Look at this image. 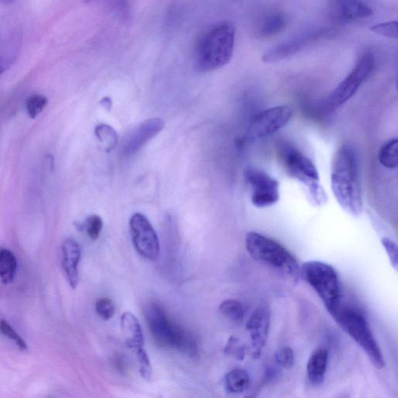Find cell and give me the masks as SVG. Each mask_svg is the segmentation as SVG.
<instances>
[{"label":"cell","mask_w":398,"mask_h":398,"mask_svg":"<svg viewBox=\"0 0 398 398\" xmlns=\"http://www.w3.org/2000/svg\"><path fill=\"white\" fill-rule=\"evenodd\" d=\"M332 189L337 202L350 215L358 217L363 212L358 164L354 147L344 144L335 152L331 173Z\"/></svg>","instance_id":"obj_1"},{"label":"cell","mask_w":398,"mask_h":398,"mask_svg":"<svg viewBox=\"0 0 398 398\" xmlns=\"http://www.w3.org/2000/svg\"><path fill=\"white\" fill-rule=\"evenodd\" d=\"M236 28L233 23L221 21L199 35L194 50L196 70L210 73L224 67L234 55Z\"/></svg>","instance_id":"obj_2"},{"label":"cell","mask_w":398,"mask_h":398,"mask_svg":"<svg viewBox=\"0 0 398 398\" xmlns=\"http://www.w3.org/2000/svg\"><path fill=\"white\" fill-rule=\"evenodd\" d=\"M143 313L152 339L159 347L175 349L191 358L198 356V344L194 334L173 322L162 305L147 303Z\"/></svg>","instance_id":"obj_3"},{"label":"cell","mask_w":398,"mask_h":398,"mask_svg":"<svg viewBox=\"0 0 398 398\" xmlns=\"http://www.w3.org/2000/svg\"><path fill=\"white\" fill-rule=\"evenodd\" d=\"M245 247L250 256L258 263L297 281L301 267L295 257L281 243L261 234L251 231L245 236Z\"/></svg>","instance_id":"obj_4"},{"label":"cell","mask_w":398,"mask_h":398,"mask_svg":"<svg viewBox=\"0 0 398 398\" xmlns=\"http://www.w3.org/2000/svg\"><path fill=\"white\" fill-rule=\"evenodd\" d=\"M301 277L315 291L332 316L342 307V291L338 274L334 267L319 261H310L301 267Z\"/></svg>","instance_id":"obj_5"},{"label":"cell","mask_w":398,"mask_h":398,"mask_svg":"<svg viewBox=\"0 0 398 398\" xmlns=\"http://www.w3.org/2000/svg\"><path fill=\"white\" fill-rule=\"evenodd\" d=\"M281 159L287 174L302 183L313 205H322L327 202V197L320 186L318 171L310 159L297 149L287 147L282 149Z\"/></svg>","instance_id":"obj_6"},{"label":"cell","mask_w":398,"mask_h":398,"mask_svg":"<svg viewBox=\"0 0 398 398\" xmlns=\"http://www.w3.org/2000/svg\"><path fill=\"white\" fill-rule=\"evenodd\" d=\"M332 318L359 346L365 351L370 362L378 369L385 366L384 356L366 318L361 312L354 309L342 308Z\"/></svg>","instance_id":"obj_7"},{"label":"cell","mask_w":398,"mask_h":398,"mask_svg":"<svg viewBox=\"0 0 398 398\" xmlns=\"http://www.w3.org/2000/svg\"><path fill=\"white\" fill-rule=\"evenodd\" d=\"M375 67V57L372 52H366L358 59L353 71L332 92L328 104L335 109L353 97L362 84L370 78Z\"/></svg>","instance_id":"obj_8"},{"label":"cell","mask_w":398,"mask_h":398,"mask_svg":"<svg viewBox=\"0 0 398 398\" xmlns=\"http://www.w3.org/2000/svg\"><path fill=\"white\" fill-rule=\"evenodd\" d=\"M329 33H331L330 30L323 28L305 30L267 51L263 57V61L265 64L281 62L295 56L312 43L322 40L328 36Z\"/></svg>","instance_id":"obj_9"},{"label":"cell","mask_w":398,"mask_h":398,"mask_svg":"<svg viewBox=\"0 0 398 398\" xmlns=\"http://www.w3.org/2000/svg\"><path fill=\"white\" fill-rule=\"evenodd\" d=\"M130 231L138 253L150 261H157L159 256V241L155 229L143 214H133L129 221Z\"/></svg>","instance_id":"obj_10"},{"label":"cell","mask_w":398,"mask_h":398,"mask_svg":"<svg viewBox=\"0 0 398 398\" xmlns=\"http://www.w3.org/2000/svg\"><path fill=\"white\" fill-rule=\"evenodd\" d=\"M246 179L251 188V203L259 209L270 207L280 198L279 183L257 168H248Z\"/></svg>","instance_id":"obj_11"},{"label":"cell","mask_w":398,"mask_h":398,"mask_svg":"<svg viewBox=\"0 0 398 398\" xmlns=\"http://www.w3.org/2000/svg\"><path fill=\"white\" fill-rule=\"evenodd\" d=\"M292 116L293 110L288 105L265 109L252 120L249 126V136L257 140L272 135L285 127Z\"/></svg>","instance_id":"obj_12"},{"label":"cell","mask_w":398,"mask_h":398,"mask_svg":"<svg viewBox=\"0 0 398 398\" xmlns=\"http://www.w3.org/2000/svg\"><path fill=\"white\" fill-rule=\"evenodd\" d=\"M164 126V120L160 118H152L142 122L128 135L123 147L124 154L128 156L135 154L162 132Z\"/></svg>","instance_id":"obj_13"},{"label":"cell","mask_w":398,"mask_h":398,"mask_svg":"<svg viewBox=\"0 0 398 398\" xmlns=\"http://www.w3.org/2000/svg\"><path fill=\"white\" fill-rule=\"evenodd\" d=\"M255 358L261 356L269 337L270 313L266 308L257 309L250 317L247 323Z\"/></svg>","instance_id":"obj_14"},{"label":"cell","mask_w":398,"mask_h":398,"mask_svg":"<svg viewBox=\"0 0 398 398\" xmlns=\"http://www.w3.org/2000/svg\"><path fill=\"white\" fill-rule=\"evenodd\" d=\"M334 17L343 22H354L369 18L373 14L372 7L364 0H332Z\"/></svg>","instance_id":"obj_15"},{"label":"cell","mask_w":398,"mask_h":398,"mask_svg":"<svg viewBox=\"0 0 398 398\" xmlns=\"http://www.w3.org/2000/svg\"><path fill=\"white\" fill-rule=\"evenodd\" d=\"M81 257L80 244L73 237L63 244V267L68 284L76 289L79 283V263Z\"/></svg>","instance_id":"obj_16"},{"label":"cell","mask_w":398,"mask_h":398,"mask_svg":"<svg viewBox=\"0 0 398 398\" xmlns=\"http://www.w3.org/2000/svg\"><path fill=\"white\" fill-rule=\"evenodd\" d=\"M121 329L128 348L135 351L143 349L144 337L139 320L132 313L126 312L121 317Z\"/></svg>","instance_id":"obj_17"},{"label":"cell","mask_w":398,"mask_h":398,"mask_svg":"<svg viewBox=\"0 0 398 398\" xmlns=\"http://www.w3.org/2000/svg\"><path fill=\"white\" fill-rule=\"evenodd\" d=\"M328 351L325 348H318L311 354L308 365V378L312 385L322 384L328 365Z\"/></svg>","instance_id":"obj_18"},{"label":"cell","mask_w":398,"mask_h":398,"mask_svg":"<svg viewBox=\"0 0 398 398\" xmlns=\"http://www.w3.org/2000/svg\"><path fill=\"white\" fill-rule=\"evenodd\" d=\"M288 17L284 12L272 11L267 13L259 21L257 34L262 37H271L282 32L288 25Z\"/></svg>","instance_id":"obj_19"},{"label":"cell","mask_w":398,"mask_h":398,"mask_svg":"<svg viewBox=\"0 0 398 398\" xmlns=\"http://www.w3.org/2000/svg\"><path fill=\"white\" fill-rule=\"evenodd\" d=\"M224 385L229 393L241 394L250 387L251 378L247 371L234 369L226 375Z\"/></svg>","instance_id":"obj_20"},{"label":"cell","mask_w":398,"mask_h":398,"mask_svg":"<svg viewBox=\"0 0 398 398\" xmlns=\"http://www.w3.org/2000/svg\"><path fill=\"white\" fill-rule=\"evenodd\" d=\"M18 269V262L12 251L0 250V280L5 285L11 284Z\"/></svg>","instance_id":"obj_21"},{"label":"cell","mask_w":398,"mask_h":398,"mask_svg":"<svg viewBox=\"0 0 398 398\" xmlns=\"http://www.w3.org/2000/svg\"><path fill=\"white\" fill-rule=\"evenodd\" d=\"M379 162L387 169H396L398 166V140L397 138L389 140L379 151Z\"/></svg>","instance_id":"obj_22"},{"label":"cell","mask_w":398,"mask_h":398,"mask_svg":"<svg viewBox=\"0 0 398 398\" xmlns=\"http://www.w3.org/2000/svg\"><path fill=\"white\" fill-rule=\"evenodd\" d=\"M95 133L106 152H109L116 147L118 135L111 126L100 124L95 127Z\"/></svg>","instance_id":"obj_23"},{"label":"cell","mask_w":398,"mask_h":398,"mask_svg":"<svg viewBox=\"0 0 398 398\" xmlns=\"http://www.w3.org/2000/svg\"><path fill=\"white\" fill-rule=\"evenodd\" d=\"M219 311L232 322L240 323L244 318L242 304L234 300H227L219 305Z\"/></svg>","instance_id":"obj_24"},{"label":"cell","mask_w":398,"mask_h":398,"mask_svg":"<svg viewBox=\"0 0 398 398\" xmlns=\"http://www.w3.org/2000/svg\"><path fill=\"white\" fill-rule=\"evenodd\" d=\"M48 98L41 95H34L28 98L26 110L30 119H35L44 110Z\"/></svg>","instance_id":"obj_25"},{"label":"cell","mask_w":398,"mask_h":398,"mask_svg":"<svg viewBox=\"0 0 398 398\" xmlns=\"http://www.w3.org/2000/svg\"><path fill=\"white\" fill-rule=\"evenodd\" d=\"M224 351L227 356L239 361H243L245 356H246V348H245L244 344L234 336H231L229 339Z\"/></svg>","instance_id":"obj_26"},{"label":"cell","mask_w":398,"mask_h":398,"mask_svg":"<svg viewBox=\"0 0 398 398\" xmlns=\"http://www.w3.org/2000/svg\"><path fill=\"white\" fill-rule=\"evenodd\" d=\"M0 332L9 339L16 344L21 351H27L28 346L27 342L23 339L20 335L14 330V328L6 320H0Z\"/></svg>","instance_id":"obj_27"},{"label":"cell","mask_w":398,"mask_h":398,"mask_svg":"<svg viewBox=\"0 0 398 398\" xmlns=\"http://www.w3.org/2000/svg\"><path fill=\"white\" fill-rule=\"evenodd\" d=\"M397 25V20H392L373 25L370 28V30L375 34L397 40L398 35Z\"/></svg>","instance_id":"obj_28"},{"label":"cell","mask_w":398,"mask_h":398,"mask_svg":"<svg viewBox=\"0 0 398 398\" xmlns=\"http://www.w3.org/2000/svg\"><path fill=\"white\" fill-rule=\"evenodd\" d=\"M86 231L92 241H96L101 236L103 229V220L101 217L93 215L88 218L84 224Z\"/></svg>","instance_id":"obj_29"},{"label":"cell","mask_w":398,"mask_h":398,"mask_svg":"<svg viewBox=\"0 0 398 398\" xmlns=\"http://www.w3.org/2000/svg\"><path fill=\"white\" fill-rule=\"evenodd\" d=\"M275 361L283 368L289 369L295 363V354L292 349L289 346H282L275 354Z\"/></svg>","instance_id":"obj_30"},{"label":"cell","mask_w":398,"mask_h":398,"mask_svg":"<svg viewBox=\"0 0 398 398\" xmlns=\"http://www.w3.org/2000/svg\"><path fill=\"white\" fill-rule=\"evenodd\" d=\"M95 308L97 315L105 320L111 319L116 313V307L109 298H100L96 303Z\"/></svg>","instance_id":"obj_31"},{"label":"cell","mask_w":398,"mask_h":398,"mask_svg":"<svg viewBox=\"0 0 398 398\" xmlns=\"http://www.w3.org/2000/svg\"><path fill=\"white\" fill-rule=\"evenodd\" d=\"M135 354L141 376L145 380H150L152 377V367L147 351L142 349L135 351Z\"/></svg>","instance_id":"obj_32"},{"label":"cell","mask_w":398,"mask_h":398,"mask_svg":"<svg viewBox=\"0 0 398 398\" xmlns=\"http://www.w3.org/2000/svg\"><path fill=\"white\" fill-rule=\"evenodd\" d=\"M382 247L385 249L390 264L393 266L395 270H397V243L388 237H384L381 239Z\"/></svg>","instance_id":"obj_33"},{"label":"cell","mask_w":398,"mask_h":398,"mask_svg":"<svg viewBox=\"0 0 398 398\" xmlns=\"http://www.w3.org/2000/svg\"><path fill=\"white\" fill-rule=\"evenodd\" d=\"M9 67V64L5 59L0 57V76H1Z\"/></svg>","instance_id":"obj_34"},{"label":"cell","mask_w":398,"mask_h":398,"mask_svg":"<svg viewBox=\"0 0 398 398\" xmlns=\"http://www.w3.org/2000/svg\"><path fill=\"white\" fill-rule=\"evenodd\" d=\"M101 104L104 107V109L110 110L112 107L111 99L109 97L103 98Z\"/></svg>","instance_id":"obj_35"},{"label":"cell","mask_w":398,"mask_h":398,"mask_svg":"<svg viewBox=\"0 0 398 398\" xmlns=\"http://www.w3.org/2000/svg\"><path fill=\"white\" fill-rule=\"evenodd\" d=\"M1 1L4 2L5 4H9L13 1V0H1Z\"/></svg>","instance_id":"obj_36"}]
</instances>
